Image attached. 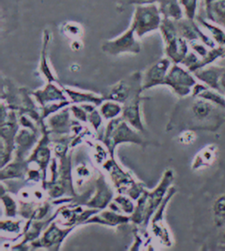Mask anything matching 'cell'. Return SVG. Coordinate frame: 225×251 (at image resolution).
Masks as SVG:
<instances>
[{
  "label": "cell",
  "instance_id": "obj_11",
  "mask_svg": "<svg viewBox=\"0 0 225 251\" xmlns=\"http://www.w3.org/2000/svg\"><path fill=\"white\" fill-rule=\"evenodd\" d=\"M181 4L185 8V13L189 20H193L196 13L198 0H180Z\"/></svg>",
  "mask_w": 225,
  "mask_h": 251
},
{
  "label": "cell",
  "instance_id": "obj_12",
  "mask_svg": "<svg viewBox=\"0 0 225 251\" xmlns=\"http://www.w3.org/2000/svg\"><path fill=\"white\" fill-rule=\"evenodd\" d=\"M64 32L66 35L69 37H78L79 35H82V28L79 25L70 23L69 22L67 25L64 26Z\"/></svg>",
  "mask_w": 225,
  "mask_h": 251
},
{
  "label": "cell",
  "instance_id": "obj_4",
  "mask_svg": "<svg viewBox=\"0 0 225 251\" xmlns=\"http://www.w3.org/2000/svg\"><path fill=\"white\" fill-rule=\"evenodd\" d=\"M225 69V67L220 66L203 67L202 69L195 71V76L209 88L222 92L220 81Z\"/></svg>",
  "mask_w": 225,
  "mask_h": 251
},
{
  "label": "cell",
  "instance_id": "obj_15",
  "mask_svg": "<svg viewBox=\"0 0 225 251\" xmlns=\"http://www.w3.org/2000/svg\"><path fill=\"white\" fill-rule=\"evenodd\" d=\"M220 85H221L222 90H223V89L225 90V71H224V73H223V75H222Z\"/></svg>",
  "mask_w": 225,
  "mask_h": 251
},
{
  "label": "cell",
  "instance_id": "obj_14",
  "mask_svg": "<svg viewBox=\"0 0 225 251\" xmlns=\"http://www.w3.org/2000/svg\"><path fill=\"white\" fill-rule=\"evenodd\" d=\"M158 0H130V3L138 4H152Z\"/></svg>",
  "mask_w": 225,
  "mask_h": 251
},
{
  "label": "cell",
  "instance_id": "obj_13",
  "mask_svg": "<svg viewBox=\"0 0 225 251\" xmlns=\"http://www.w3.org/2000/svg\"><path fill=\"white\" fill-rule=\"evenodd\" d=\"M195 139V134L193 131H186L182 134L180 140H181L182 143L189 144L192 143Z\"/></svg>",
  "mask_w": 225,
  "mask_h": 251
},
{
  "label": "cell",
  "instance_id": "obj_7",
  "mask_svg": "<svg viewBox=\"0 0 225 251\" xmlns=\"http://www.w3.org/2000/svg\"><path fill=\"white\" fill-rule=\"evenodd\" d=\"M168 60L160 61L152 68L148 74L147 82L145 87H152L153 85H156L158 83L161 82V80L164 78L165 71L169 66Z\"/></svg>",
  "mask_w": 225,
  "mask_h": 251
},
{
  "label": "cell",
  "instance_id": "obj_10",
  "mask_svg": "<svg viewBox=\"0 0 225 251\" xmlns=\"http://www.w3.org/2000/svg\"><path fill=\"white\" fill-rule=\"evenodd\" d=\"M214 106L215 105L210 103L208 100L201 98V100H197L194 103L192 110L196 118H198L199 120H203L211 114Z\"/></svg>",
  "mask_w": 225,
  "mask_h": 251
},
{
  "label": "cell",
  "instance_id": "obj_1",
  "mask_svg": "<svg viewBox=\"0 0 225 251\" xmlns=\"http://www.w3.org/2000/svg\"><path fill=\"white\" fill-rule=\"evenodd\" d=\"M159 13L154 4L138 6L135 13L131 27L138 36L155 30L160 24Z\"/></svg>",
  "mask_w": 225,
  "mask_h": 251
},
{
  "label": "cell",
  "instance_id": "obj_16",
  "mask_svg": "<svg viewBox=\"0 0 225 251\" xmlns=\"http://www.w3.org/2000/svg\"><path fill=\"white\" fill-rule=\"evenodd\" d=\"M214 1H217V0H205V2H206V5H208V4H210V3H212Z\"/></svg>",
  "mask_w": 225,
  "mask_h": 251
},
{
  "label": "cell",
  "instance_id": "obj_3",
  "mask_svg": "<svg viewBox=\"0 0 225 251\" xmlns=\"http://www.w3.org/2000/svg\"><path fill=\"white\" fill-rule=\"evenodd\" d=\"M167 82L174 88L179 96H186L191 93L196 81L194 77L179 66H174L168 75Z\"/></svg>",
  "mask_w": 225,
  "mask_h": 251
},
{
  "label": "cell",
  "instance_id": "obj_17",
  "mask_svg": "<svg viewBox=\"0 0 225 251\" xmlns=\"http://www.w3.org/2000/svg\"><path fill=\"white\" fill-rule=\"evenodd\" d=\"M223 240H224V242H225V234H224V236H223Z\"/></svg>",
  "mask_w": 225,
  "mask_h": 251
},
{
  "label": "cell",
  "instance_id": "obj_9",
  "mask_svg": "<svg viewBox=\"0 0 225 251\" xmlns=\"http://www.w3.org/2000/svg\"><path fill=\"white\" fill-rule=\"evenodd\" d=\"M198 97L208 100L210 103H212L215 106L220 107V108H225V96L222 95V92L217 91L212 88L207 87L204 89L203 91L200 94Z\"/></svg>",
  "mask_w": 225,
  "mask_h": 251
},
{
  "label": "cell",
  "instance_id": "obj_6",
  "mask_svg": "<svg viewBox=\"0 0 225 251\" xmlns=\"http://www.w3.org/2000/svg\"><path fill=\"white\" fill-rule=\"evenodd\" d=\"M208 19L225 28V0H217L206 5Z\"/></svg>",
  "mask_w": 225,
  "mask_h": 251
},
{
  "label": "cell",
  "instance_id": "obj_5",
  "mask_svg": "<svg viewBox=\"0 0 225 251\" xmlns=\"http://www.w3.org/2000/svg\"><path fill=\"white\" fill-rule=\"evenodd\" d=\"M218 154V148L216 145L211 144L204 148L195 157L193 161V169H199L209 167L214 163Z\"/></svg>",
  "mask_w": 225,
  "mask_h": 251
},
{
  "label": "cell",
  "instance_id": "obj_8",
  "mask_svg": "<svg viewBox=\"0 0 225 251\" xmlns=\"http://www.w3.org/2000/svg\"><path fill=\"white\" fill-rule=\"evenodd\" d=\"M214 223L217 227L225 226V195L219 196L213 203Z\"/></svg>",
  "mask_w": 225,
  "mask_h": 251
},
{
  "label": "cell",
  "instance_id": "obj_2",
  "mask_svg": "<svg viewBox=\"0 0 225 251\" xmlns=\"http://www.w3.org/2000/svg\"><path fill=\"white\" fill-rule=\"evenodd\" d=\"M134 29L130 26V29L121 35L119 38L105 42L103 44L104 51L109 52L110 54H118L121 52H138L140 50V45L137 41L135 39Z\"/></svg>",
  "mask_w": 225,
  "mask_h": 251
}]
</instances>
